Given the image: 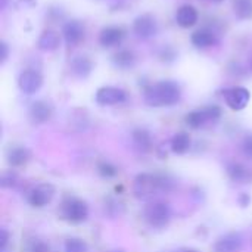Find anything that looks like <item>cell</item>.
<instances>
[{"mask_svg":"<svg viewBox=\"0 0 252 252\" xmlns=\"http://www.w3.org/2000/svg\"><path fill=\"white\" fill-rule=\"evenodd\" d=\"M174 189V180L167 174L142 173L136 176L133 193L139 201H151L158 195L170 193Z\"/></svg>","mask_w":252,"mask_h":252,"instance_id":"obj_1","label":"cell"},{"mask_svg":"<svg viewBox=\"0 0 252 252\" xmlns=\"http://www.w3.org/2000/svg\"><path fill=\"white\" fill-rule=\"evenodd\" d=\"M171 217H173V213L167 202L154 201V202H149L143 210V219L146 224L155 230L165 229L170 224Z\"/></svg>","mask_w":252,"mask_h":252,"instance_id":"obj_3","label":"cell"},{"mask_svg":"<svg viewBox=\"0 0 252 252\" xmlns=\"http://www.w3.org/2000/svg\"><path fill=\"white\" fill-rule=\"evenodd\" d=\"M90 210L86 201L75 198V196H66L63 198L61 204V217L71 223V224H81L89 219Z\"/></svg>","mask_w":252,"mask_h":252,"instance_id":"obj_4","label":"cell"},{"mask_svg":"<svg viewBox=\"0 0 252 252\" xmlns=\"http://www.w3.org/2000/svg\"><path fill=\"white\" fill-rule=\"evenodd\" d=\"M61 46V35L55 30H43V32L38 37L37 47L43 52H55Z\"/></svg>","mask_w":252,"mask_h":252,"instance_id":"obj_20","label":"cell"},{"mask_svg":"<svg viewBox=\"0 0 252 252\" xmlns=\"http://www.w3.org/2000/svg\"><path fill=\"white\" fill-rule=\"evenodd\" d=\"M180 252H199V251H196V250H185V251H180Z\"/></svg>","mask_w":252,"mask_h":252,"instance_id":"obj_35","label":"cell"},{"mask_svg":"<svg viewBox=\"0 0 252 252\" xmlns=\"http://www.w3.org/2000/svg\"><path fill=\"white\" fill-rule=\"evenodd\" d=\"M52 114H53V108L46 100H35L31 103V106L28 109L30 120L34 124H44L46 121L50 120Z\"/></svg>","mask_w":252,"mask_h":252,"instance_id":"obj_14","label":"cell"},{"mask_svg":"<svg viewBox=\"0 0 252 252\" xmlns=\"http://www.w3.org/2000/svg\"><path fill=\"white\" fill-rule=\"evenodd\" d=\"M9 239H10V235H9V232H7L4 227H1V229H0V251L1 252L4 251V248L7 247V244H9Z\"/></svg>","mask_w":252,"mask_h":252,"instance_id":"obj_31","label":"cell"},{"mask_svg":"<svg viewBox=\"0 0 252 252\" xmlns=\"http://www.w3.org/2000/svg\"><path fill=\"white\" fill-rule=\"evenodd\" d=\"M97 173L103 179H114L118 174V168L112 162H109V161H100L97 164Z\"/></svg>","mask_w":252,"mask_h":252,"instance_id":"obj_27","label":"cell"},{"mask_svg":"<svg viewBox=\"0 0 252 252\" xmlns=\"http://www.w3.org/2000/svg\"><path fill=\"white\" fill-rule=\"evenodd\" d=\"M56 189L53 185L50 183H40L37 186H34L28 195H27V202L34 207V208H43L46 205H49L53 198H55Z\"/></svg>","mask_w":252,"mask_h":252,"instance_id":"obj_6","label":"cell"},{"mask_svg":"<svg viewBox=\"0 0 252 252\" xmlns=\"http://www.w3.org/2000/svg\"><path fill=\"white\" fill-rule=\"evenodd\" d=\"M126 38V30L121 27H105L99 34V43L102 47H117Z\"/></svg>","mask_w":252,"mask_h":252,"instance_id":"obj_13","label":"cell"},{"mask_svg":"<svg viewBox=\"0 0 252 252\" xmlns=\"http://www.w3.org/2000/svg\"><path fill=\"white\" fill-rule=\"evenodd\" d=\"M25 248H27V251L28 252H52L50 251L49 244H46L43 239H38V238H31V239H28Z\"/></svg>","mask_w":252,"mask_h":252,"instance_id":"obj_28","label":"cell"},{"mask_svg":"<svg viewBox=\"0 0 252 252\" xmlns=\"http://www.w3.org/2000/svg\"><path fill=\"white\" fill-rule=\"evenodd\" d=\"M111 252H123V251H111Z\"/></svg>","mask_w":252,"mask_h":252,"instance_id":"obj_37","label":"cell"},{"mask_svg":"<svg viewBox=\"0 0 252 252\" xmlns=\"http://www.w3.org/2000/svg\"><path fill=\"white\" fill-rule=\"evenodd\" d=\"M84 35H86V27L80 19L66 21L62 27V37H63L66 46H69V47L81 43L84 40Z\"/></svg>","mask_w":252,"mask_h":252,"instance_id":"obj_11","label":"cell"},{"mask_svg":"<svg viewBox=\"0 0 252 252\" xmlns=\"http://www.w3.org/2000/svg\"><path fill=\"white\" fill-rule=\"evenodd\" d=\"M198 19L199 13L192 4H182L176 12V22L182 28H192L193 25H196Z\"/></svg>","mask_w":252,"mask_h":252,"instance_id":"obj_15","label":"cell"},{"mask_svg":"<svg viewBox=\"0 0 252 252\" xmlns=\"http://www.w3.org/2000/svg\"><path fill=\"white\" fill-rule=\"evenodd\" d=\"M190 41H192V44L196 49H208V47L214 46L219 40H217V34H216L214 30H211V28H201V30H196L192 34Z\"/></svg>","mask_w":252,"mask_h":252,"instance_id":"obj_18","label":"cell"},{"mask_svg":"<svg viewBox=\"0 0 252 252\" xmlns=\"http://www.w3.org/2000/svg\"><path fill=\"white\" fill-rule=\"evenodd\" d=\"M131 139H133V145L137 151L146 154L152 149L154 142H152V136L148 130L145 128H136L131 133Z\"/></svg>","mask_w":252,"mask_h":252,"instance_id":"obj_22","label":"cell"},{"mask_svg":"<svg viewBox=\"0 0 252 252\" xmlns=\"http://www.w3.org/2000/svg\"><path fill=\"white\" fill-rule=\"evenodd\" d=\"M210 1H213V3H221L223 0H210Z\"/></svg>","mask_w":252,"mask_h":252,"instance_id":"obj_36","label":"cell"},{"mask_svg":"<svg viewBox=\"0 0 252 252\" xmlns=\"http://www.w3.org/2000/svg\"><path fill=\"white\" fill-rule=\"evenodd\" d=\"M9 56V46L4 41H0V63H4Z\"/></svg>","mask_w":252,"mask_h":252,"instance_id":"obj_32","label":"cell"},{"mask_svg":"<svg viewBox=\"0 0 252 252\" xmlns=\"http://www.w3.org/2000/svg\"><path fill=\"white\" fill-rule=\"evenodd\" d=\"M19 183V176L13 170H6L0 176V186L3 189H12L16 188Z\"/></svg>","mask_w":252,"mask_h":252,"instance_id":"obj_26","label":"cell"},{"mask_svg":"<svg viewBox=\"0 0 252 252\" xmlns=\"http://www.w3.org/2000/svg\"><path fill=\"white\" fill-rule=\"evenodd\" d=\"M242 152L244 155L248 158V159H252V133H248L245 134V137L242 139Z\"/></svg>","mask_w":252,"mask_h":252,"instance_id":"obj_30","label":"cell"},{"mask_svg":"<svg viewBox=\"0 0 252 252\" xmlns=\"http://www.w3.org/2000/svg\"><path fill=\"white\" fill-rule=\"evenodd\" d=\"M31 159V151L25 146H13L6 152V161L12 168L25 165Z\"/></svg>","mask_w":252,"mask_h":252,"instance_id":"obj_19","label":"cell"},{"mask_svg":"<svg viewBox=\"0 0 252 252\" xmlns=\"http://www.w3.org/2000/svg\"><path fill=\"white\" fill-rule=\"evenodd\" d=\"M226 173L235 183H252V170L242 162H229L226 165Z\"/></svg>","mask_w":252,"mask_h":252,"instance_id":"obj_17","label":"cell"},{"mask_svg":"<svg viewBox=\"0 0 252 252\" xmlns=\"http://www.w3.org/2000/svg\"><path fill=\"white\" fill-rule=\"evenodd\" d=\"M233 12L238 19H252V0H233Z\"/></svg>","mask_w":252,"mask_h":252,"instance_id":"obj_24","label":"cell"},{"mask_svg":"<svg viewBox=\"0 0 252 252\" xmlns=\"http://www.w3.org/2000/svg\"><path fill=\"white\" fill-rule=\"evenodd\" d=\"M133 32L137 38L148 40L158 32V22L154 15L151 13H142L133 21Z\"/></svg>","mask_w":252,"mask_h":252,"instance_id":"obj_9","label":"cell"},{"mask_svg":"<svg viewBox=\"0 0 252 252\" xmlns=\"http://www.w3.org/2000/svg\"><path fill=\"white\" fill-rule=\"evenodd\" d=\"M49 16H50L53 21H58V19H61V18L63 16V12H62L59 7H56V9H50V10H49Z\"/></svg>","mask_w":252,"mask_h":252,"instance_id":"obj_34","label":"cell"},{"mask_svg":"<svg viewBox=\"0 0 252 252\" xmlns=\"http://www.w3.org/2000/svg\"><path fill=\"white\" fill-rule=\"evenodd\" d=\"M63 252H89V247L80 238H69L63 244Z\"/></svg>","mask_w":252,"mask_h":252,"instance_id":"obj_25","label":"cell"},{"mask_svg":"<svg viewBox=\"0 0 252 252\" xmlns=\"http://www.w3.org/2000/svg\"><path fill=\"white\" fill-rule=\"evenodd\" d=\"M238 204H239L242 208L250 207V204H251V196H250L248 193H241L239 198H238Z\"/></svg>","mask_w":252,"mask_h":252,"instance_id":"obj_33","label":"cell"},{"mask_svg":"<svg viewBox=\"0 0 252 252\" xmlns=\"http://www.w3.org/2000/svg\"><path fill=\"white\" fill-rule=\"evenodd\" d=\"M158 58L161 62H165V63H173L176 59H177V50L173 47V46H162L158 52Z\"/></svg>","mask_w":252,"mask_h":252,"instance_id":"obj_29","label":"cell"},{"mask_svg":"<svg viewBox=\"0 0 252 252\" xmlns=\"http://www.w3.org/2000/svg\"><path fill=\"white\" fill-rule=\"evenodd\" d=\"M220 118H221V108L217 105H208V106L189 112L185 121L190 128L199 130V128H205L208 126L216 124Z\"/></svg>","mask_w":252,"mask_h":252,"instance_id":"obj_5","label":"cell"},{"mask_svg":"<svg viewBox=\"0 0 252 252\" xmlns=\"http://www.w3.org/2000/svg\"><path fill=\"white\" fill-rule=\"evenodd\" d=\"M223 97L227 103V106L233 111H242L248 106L251 100V92L247 87L235 86L223 90Z\"/></svg>","mask_w":252,"mask_h":252,"instance_id":"obj_7","label":"cell"},{"mask_svg":"<svg viewBox=\"0 0 252 252\" xmlns=\"http://www.w3.org/2000/svg\"><path fill=\"white\" fill-rule=\"evenodd\" d=\"M3 252H4V251H3Z\"/></svg>","mask_w":252,"mask_h":252,"instance_id":"obj_38","label":"cell"},{"mask_svg":"<svg viewBox=\"0 0 252 252\" xmlns=\"http://www.w3.org/2000/svg\"><path fill=\"white\" fill-rule=\"evenodd\" d=\"M43 75L37 69H25L18 77V87L25 94L37 93L43 86Z\"/></svg>","mask_w":252,"mask_h":252,"instance_id":"obj_10","label":"cell"},{"mask_svg":"<svg viewBox=\"0 0 252 252\" xmlns=\"http://www.w3.org/2000/svg\"><path fill=\"white\" fill-rule=\"evenodd\" d=\"M190 145H192V139L186 131L176 133L170 140V149L176 155H185L190 149Z\"/></svg>","mask_w":252,"mask_h":252,"instance_id":"obj_23","label":"cell"},{"mask_svg":"<svg viewBox=\"0 0 252 252\" xmlns=\"http://www.w3.org/2000/svg\"><path fill=\"white\" fill-rule=\"evenodd\" d=\"M94 100L100 106H114V105L124 103L127 100V93L120 87L103 86L97 89L94 94Z\"/></svg>","mask_w":252,"mask_h":252,"instance_id":"obj_8","label":"cell"},{"mask_svg":"<svg viewBox=\"0 0 252 252\" xmlns=\"http://www.w3.org/2000/svg\"><path fill=\"white\" fill-rule=\"evenodd\" d=\"M111 61H112L114 66L118 68V69H131L136 65L137 59H136V55L131 50L121 49V50H118L117 53L112 55Z\"/></svg>","mask_w":252,"mask_h":252,"instance_id":"obj_21","label":"cell"},{"mask_svg":"<svg viewBox=\"0 0 252 252\" xmlns=\"http://www.w3.org/2000/svg\"><path fill=\"white\" fill-rule=\"evenodd\" d=\"M93 71V62L89 56L86 55H78L74 56L71 61V72L74 74V77L80 78V80H86L90 77Z\"/></svg>","mask_w":252,"mask_h":252,"instance_id":"obj_16","label":"cell"},{"mask_svg":"<svg viewBox=\"0 0 252 252\" xmlns=\"http://www.w3.org/2000/svg\"><path fill=\"white\" fill-rule=\"evenodd\" d=\"M182 97L180 86L173 80H161L149 84L143 90V100L151 108H164L179 103Z\"/></svg>","mask_w":252,"mask_h":252,"instance_id":"obj_2","label":"cell"},{"mask_svg":"<svg viewBox=\"0 0 252 252\" xmlns=\"http://www.w3.org/2000/svg\"><path fill=\"white\" fill-rule=\"evenodd\" d=\"M244 245V238L238 232H230L220 236L216 244L213 252H241Z\"/></svg>","mask_w":252,"mask_h":252,"instance_id":"obj_12","label":"cell"}]
</instances>
